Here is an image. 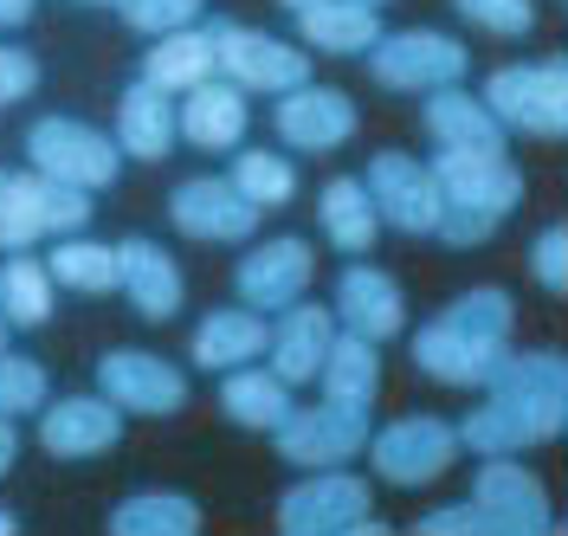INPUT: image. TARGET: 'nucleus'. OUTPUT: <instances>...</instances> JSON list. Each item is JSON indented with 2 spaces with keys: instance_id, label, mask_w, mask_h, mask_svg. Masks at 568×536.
Segmentation results:
<instances>
[{
  "instance_id": "42",
  "label": "nucleus",
  "mask_w": 568,
  "mask_h": 536,
  "mask_svg": "<svg viewBox=\"0 0 568 536\" xmlns=\"http://www.w3.org/2000/svg\"><path fill=\"white\" fill-rule=\"evenodd\" d=\"M13 459H20V433H13V421H0V478L13 472Z\"/></svg>"
},
{
  "instance_id": "16",
  "label": "nucleus",
  "mask_w": 568,
  "mask_h": 536,
  "mask_svg": "<svg viewBox=\"0 0 568 536\" xmlns=\"http://www.w3.org/2000/svg\"><path fill=\"white\" fill-rule=\"evenodd\" d=\"M317 279V252L304 240H265L240 259V304L246 311H284Z\"/></svg>"
},
{
  "instance_id": "21",
  "label": "nucleus",
  "mask_w": 568,
  "mask_h": 536,
  "mask_svg": "<svg viewBox=\"0 0 568 536\" xmlns=\"http://www.w3.org/2000/svg\"><path fill=\"white\" fill-rule=\"evenodd\" d=\"M187 104H175V136L194 149H240L246 136V91L226 78H201L194 91H181Z\"/></svg>"
},
{
  "instance_id": "8",
  "label": "nucleus",
  "mask_w": 568,
  "mask_h": 536,
  "mask_svg": "<svg viewBox=\"0 0 568 536\" xmlns=\"http://www.w3.org/2000/svg\"><path fill=\"white\" fill-rule=\"evenodd\" d=\"M362 453L375 459V478H388V485H400V492H414V485H433L446 465L459 459V427H446L439 414H400L394 427L368 433Z\"/></svg>"
},
{
  "instance_id": "26",
  "label": "nucleus",
  "mask_w": 568,
  "mask_h": 536,
  "mask_svg": "<svg viewBox=\"0 0 568 536\" xmlns=\"http://www.w3.org/2000/svg\"><path fill=\"white\" fill-rule=\"evenodd\" d=\"M220 414L246 433H272L291 414V388H284L272 368H246L240 362V368L220 375Z\"/></svg>"
},
{
  "instance_id": "1",
  "label": "nucleus",
  "mask_w": 568,
  "mask_h": 536,
  "mask_svg": "<svg viewBox=\"0 0 568 536\" xmlns=\"http://www.w3.org/2000/svg\"><path fill=\"white\" fill-rule=\"evenodd\" d=\"M485 388H491V401L478 414H465V427H459V446H471V453H524V446H542V439H556L568 427V356L562 350L504 356Z\"/></svg>"
},
{
  "instance_id": "13",
  "label": "nucleus",
  "mask_w": 568,
  "mask_h": 536,
  "mask_svg": "<svg viewBox=\"0 0 568 536\" xmlns=\"http://www.w3.org/2000/svg\"><path fill=\"white\" fill-rule=\"evenodd\" d=\"M98 394L116 401L123 414L162 421V414H175L181 401H187V375H181L175 362L149 356V350H110V356L98 362Z\"/></svg>"
},
{
  "instance_id": "5",
  "label": "nucleus",
  "mask_w": 568,
  "mask_h": 536,
  "mask_svg": "<svg viewBox=\"0 0 568 536\" xmlns=\"http://www.w3.org/2000/svg\"><path fill=\"white\" fill-rule=\"evenodd\" d=\"M485 110L517 136H568V59L549 65H504L485 78Z\"/></svg>"
},
{
  "instance_id": "23",
  "label": "nucleus",
  "mask_w": 568,
  "mask_h": 536,
  "mask_svg": "<svg viewBox=\"0 0 568 536\" xmlns=\"http://www.w3.org/2000/svg\"><path fill=\"white\" fill-rule=\"evenodd\" d=\"M297 39L311 52H336V59H355L382 39V13L368 0H311L297 7Z\"/></svg>"
},
{
  "instance_id": "41",
  "label": "nucleus",
  "mask_w": 568,
  "mask_h": 536,
  "mask_svg": "<svg viewBox=\"0 0 568 536\" xmlns=\"http://www.w3.org/2000/svg\"><path fill=\"white\" fill-rule=\"evenodd\" d=\"M33 84H39L33 52H20V45H0V104H20Z\"/></svg>"
},
{
  "instance_id": "6",
  "label": "nucleus",
  "mask_w": 568,
  "mask_h": 536,
  "mask_svg": "<svg viewBox=\"0 0 568 536\" xmlns=\"http://www.w3.org/2000/svg\"><path fill=\"white\" fill-rule=\"evenodd\" d=\"M27 155H33V169L45 181H65V188H84V194L110 188L116 169H123L116 136L78 123V117H39L33 130H27Z\"/></svg>"
},
{
  "instance_id": "7",
  "label": "nucleus",
  "mask_w": 568,
  "mask_h": 536,
  "mask_svg": "<svg viewBox=\"0 0 568 536\" xmlns=\"http://www.w3.org/2000/svg\"><path fill=\"white\" fill-rule=\"evenodd\" d=\"M362 59H368L375 84H388V91H439V84H459L471 72V52L453 33H433V27L382 33Z\"/></svg>"
},
{
  "instance_id": "17",
  "label": "nucleus",
  "mask_w": 568,
  "mask_h": 536,
  "mask_svg": "<svg viewBox=\"0 0 568 536\" xmlns=\"http://www.w3.org/2000/svg\"><path fill=\"white\" fill-rule=\"evenodd\" d=\"M272 123H278V136L291 149L323 155V149L349 143L362 117H355V98H343V91H329V84H297V91H284L278 98Z\"/></svg>"
},
{
  "instance_id": "46",
  "label": "nucleus",
  "mask_w": 568,
  "mask_h": 536,
  "mask_svg": "<svg viewBox=\"0 0 568 536\" xmlns=\"http://www.w3.org/2000/svg\"><path fill=\"white\" fill-rule=\"evenodd\" d=\"M284 7H291V13H297V7H311V0H284Z\"/></svg>"
},
{
  "instance_id": "3",
  "label": "nucleus",
  "mask_w": 568,
  "mask_h": 536,
  "mask_svg": "<svg viewBox=\"0 0 568 536\" xmlns=\"http://www.w3.org/2000/svg\"><path fill=\"white\" fill-rule=\"evenodd\" d=\"M426 169H433V188H439V226H433V240H446V246H485L497 226L524 208V175H517L510 155L439 149Z\"/></svg>"
},
{
  "instance_id": "33",
  "label": "nucleus",
  "mask_w": 568,
  "mask_h": 536,
  "mask_svg": "<svg viewBox=\"0 0 568 536\" xmlns=\"http://www.w3.org/2000/svg\"><path fill=\"white\" fill-rule=\"evenodd\" d=\"M39 188L45 175H20V169H0V246L27 252L33 240H45V214H39Z\"/></svg>"
},
{
  "instance_id": "30",
  "label": "nucleus",
  "mask_w": 568,
  "mask_h": 536,
  "mask_svg": "<svg viewBox=\"0 0 568 536\" xmlns=\"http://www.w3.org/2000/svg\"><path fill=\"white\" fill-rule=\"evenodd\" d=\"M201 504L187 492H136L110 510V536H194Z\"/></svg>"
},
{
  "instance_id": "43",
  "label": "nucleus",
  "mask_w": 568,
  "mask_h": 536,
  "mask_svg": "<svg viewBox=\"0 0 568 536\" xmlns=\"http://www.w3.org/2000/svg\"><path fill=\"white\" fill-rule=\"evenodd\" d=\"M33 20V0H0V27H27Z\"/></svg>"
},
{
  "instance_id": "38",
  "label": "nucleus",
  "mask_w": 568,
  "mask_h": 536,
  "mask_svg": "<svg viewBox=\"0 0 568 536\" xmlns=\"http://www.w3.org/2000/svg\"><path fill=\"white\" fill-rule=\"evenodd\" d=\"M39 214H45V233H59V240H65V233H84L91 194H84V188H65V181H45V188H39Z\"/></svg>"
},
{
  "instance_id": "15",
  "label": "nucleus",
  "mask_w": 568,
  "mask_h": 536,
  "mask_svg": "<svg viewBox=\"0 0 568 536\" xmlns=\"http://www.w3.org/2000/svg\"><path fill=\"white\" fill-rule=\"evenodd\" d=\"M123 439V407L104 394H65V401H45L39 414V446L52 459H98Z\"/></svg>"
},
{
  "instance_id": "2",
  "label": "nucleus",
  "mask_w": 568,
  "mask_h": 536,
  "mask_svg": "<svg viewBox=\"0 0 568 536\" xmlns=\"http://www.w3.org/2000/svg\"><path fill=\"white\" fill-rule=\"evenodd\" d=\"M510 323H517L510 291L471 285L426 330H414V362H420V375L446 382V388H485L497 362L510 356Z\"/></svg>"
},
{
  "instance_id": "12",
  "label": "nucleus",
  "mask_w": 568,
  "mask_h": 536,
  "mask_svg": "<svg viewBox=\"0 0 568 536\" xmlns=\"http://www.w3.org/2000/svg\"><path fill=\"white\" fill-rule=\"evenodd\" d=\"M362 188H368V201H375L382 226H394V233L426 240V233L439 226V188H433V169L414 162V155H400V149L375 155L368 175H362Z\"/></svg>"
},
{
  "instance_id": "39",
  "label": "nucleus",
  "mask_w": 568,
  "mask_h": 536,
  "mask_svg": "<svg viewBox=\"0 0 568 536\" xmlns=\"http://www.w3.org/2000/svg\"><path fill=\"white\" fill-rule=\"evenodd\" d=\"M530 272H536V285H542V291H556V297L568 291V226H562V220H549V226L536 233Z\"/></svg>"
},
{
  "instance_id": "10",
  "label": "nucleus",
  "mask_w": 568,
  "mask_h": 536,
  "mask_svg": "<svg viewBox=\"0 0 568 536\" xmlns=\"http://www.w3.org/2000/svg\"><path fill=\"white\" fill-rule=\"evenodd\" d=\"M368 407H343V401H323V407H291L272 439H278V459L284 465H349L362 446H368Z\"/></svg>"
},
{
  "instance_id": "18",
  "label": "nucleus",
  "mask_w": 568,
  "mask_h": 536,
  "mask_svg": "<svg viewBox=\"0 0 568 536\" xmlns=\"http://www.w3.org/2000/svg\"><path fill=\"white\" fill-rule=\"evenodd\" d=\"M329 343H336V311H323V304H284L278 330H272V343H265V356H272V375H278L284 388H304V382H317L323 356H329Z\"/></svg>"
},
{
  "instance_id": "48",
  "label": "nucleus",
  "mask_w": 568,
  "mask_h": 536,
  "mask_svg": "<svg viewBox=\"0 0 568 536\" xmlns=\"http://www.w3.org/2000/svg\"><path fill=\"white\" fill-rule=\"evenodd\" d=\"M0 336H7V323H0Z\"/></svg>"
},
{
  "instance_id": "4",
  "label": "nucleus",
  "mask_w": 568,
  "mask_h": 536,
  "mask_svg": "<svg viewBox=\"0 0 568 536\" xmlns=\"http://www.w3.org/2000/svg\"><path fill=\"white\" fill-rule=\"evenodd\" d=\"M368 510H375L368 485L336 472V465H323V472H311L304 485H291L278 498V530L284 536H382V524Z\"/></svg>"
},
{
  "instance_id": "29",
  "label": "nucleus",
  "mask_w": 568,
  "mask_h": 536,
  "mask_svg": "<svg viewBox=\"0 0 568 536\" xmlns=\"http://www.w3.org/2000/svg\"><path fill=\"white\" fill-rule=\"evenodd\" d=\"M317 220H323V240L329 246H343V252H375V233H382V214H375V201H368V188L355 175L343 181H323V194H317Z\"/></svg>"
},
{
  "instance_id": "9",
  "label": "nucleus",
  "mask_w": 568,
  "mask_h": 536,
  "mask_svg": "<svg viewBox=\"0 0 568 536\" xmlns=\"http://www.w3.org/2000/svg\"><path fill=\"white\" fill-rule=\"evenodd\" d=\"M471 504L485 510V530L491 536H556L562 530V517L549 510V492L536 485V472L530 465H510V453H485Z\"/></svg>"
},
{
  "instance_id": "36",
  "label": "nucleus",
  "mask_w": 568,
  "mask_h": 536,
  "mask_svg": "<svg viewBox=\"0 0 568 536\" xmlns=\"http://www.w3.org/2000/svg\"><path fill=\"white\" fill-rule=\"evenodd\" d=\"M201 7H207V0H116V13L130 20V33H155V39L194 27Z\"/></svg>"
},
{
  "instance_id": "35",
  "label": "nucleus",
  "mask_w": 568,
  "mask_h": 536,
  "mask_svg": "<svg viewBox=\"0 0 568 536\" xmlns=\"http://www.w3.org/2000/svg\"><path fill=\"white\" fill-rule=\"evenodd\" d=\"M45 368L33 356H7L0 350V421H13V414H39L45 407Z\"/></svg>"
},
{
  "instance_id": "24",
  "label": "nucleus",
  "mask_w": 568,
  "mask_h": 536,
  "mask_svg": "<svg viewBox=\"0 0 568 536\" xmlns=\"http://www.w3.org/2000/svg\"><path fill=\"white\" fill-rule=\"evenodd\" d=\"M265 343H272V330H265L258 311H207V317L194 323V368L226 375L240 362H258Z\"/></svg>"
},
{
  "instance_id": "34",
  "label": "nucleus",
  "mask_w": 568,
  "mask_h": 536,
  "mask_svg": "<svg viewBox=\"0 0 568 536\" xmlns=\"http://www.w3.org/2000/svg\"><path fill=\"white\" fill-rule=\"evenodd\" d=\"M226 181L246 194L258 214H265V208H284V201L297 194V169H291L284 155H272V149H240V162H233Z\"/></svg>"
},
{
  "instance_id": "22",
  "label": "nucleus",
  "mask_w": 568,
  "mask_h": 536,
  "mask_svg": "<svg viewBox=\"0 0 568 536\" xmlns=\"http://www.w3.org/2000/svg\"><path fill=\"white\" fill-rule=\"evenodd\" d=\"M420 123H426V136H433L439 149H485V155H504V123L485 110V98H471V91H459V84L426 91Z\"/></svg>"
},
{
  "instance_id": "25",
  "label": "nucleus",
  "mask_w": 568,
  "mask_h": 536,
  "mask_svg": "<svg viewBox=\"0 0 568 536\" xmlns=\"http://www.w3.org/2000/svg\"><path fill=\"white\" fill-rule=\"evenodd\" d=\"M116 149L136 155V162H162L175 149V104L169 91L155 84H130L123 104H116Z\"/></svg>"
},
{
  "instance_id": "45",
  "label": "nucleus",
  "mask_w": 568,
  "mask_h": 536,
  "mask_svg": "<svg viewBox=\"0 0 568 536\" xmlns=\"http://www.w3.org/2000/svg\"><path fill=\"white\" fill-rule=\"evenodd\" d=\"M78 7H116V0H78Z\"/></svg>"
},
{
  "instance_id": "47",
  "label": "nucleus",
  "mask_w": 568,
  "mask_h": 536,
  "mask_svg": "<svg viewBox=\"0 0 568 536\" xmlns=\"http://www.w3.org/2000/svg\"><path fill=\"white\" fill-rule=\"evenodd\" d=\"M368 7H382V0H368Z\"/></svg>"
},
{
  "instance_id": "19",
  "label": "nucleus",
  "mask_w": 568,
  "mask_h": 536,
  "mask_svg": "<svg viewBox=\"0 0 568 536\" xmlns=\"http://www.w3.org/2000/svg\"><path fill=\"white\" fill-rule=\"evenodd\" d=\"M349 336H368V343H388L394 330L407 323V297L394 285L388 272H375V265H349L343 279H336V304H329Z\"/></svg>"
},
{
  "instance_id": "32",
  "label": "nucleus",
  "mask_w": 568,
  "mask_h": 536,
  "mask_svg": "<svg viewBox=\"0 0 568 536\" xmlns=\"http://www.w3.org/2000/svg\"><path fill=\"white\" fill-rule=\"evenodd\" d=\"M45 272H52V285H71V291L104 297V291H116V246H98V240L65 233V240L52 246V259H45Z\"/></svg>"
},
{
  "instance_id": "27",
  "label": "nucleus",
  "mask_w": 568,
  "mask_h": 536,
  "mask_svg": "<svg viewBox=\"0 0 568 536\" xmlns=\"http://www.w3.org/2000/svg\"><path fill=\"white\" fill-rule=\"evenodd\" d=\"M201 78H213V27H181V33H162L155 39V52L142 59V84H155V91H194Z\"/></svg>"
},
{
  "instance_id": "44",
  "label": "nucleus",
  "mask_w": 568,
  "mask_h": 536,
  "mask_svg": "<svg viewBox=\"0 0 568 536\" xmlns=\"http://www.w3.org/2000/svg\"><path fill=\"white\" fill-rule=\"evenodd\" d=\"M20 530V517H13V510H0V536H13Z\"/></svg>"
},
{
  "instance_id": "11",
  "label": "nucleus",
  "mask_w": 568,
  "mask_h": 536,
  "mask_svg": "<svg viewBox=\"0 0 568 536\" xmlns=\"http://www.w3.org/2000/svg\"><path fill=\"white\" fill-rule=\"evenodd\" d=\"M213 72H226V84H240V91H272V98H284V91L311 84V52H291L272 33L213 20Z\"/></svg>"
},
{
  "instance_id": "40",
  "label": "nucleus",
  "mask_w": 568,
  "mask_h": 536,
  "mask_svg": "<svg viewBox=\"0 0 568 536\" xmlns=\"http://www.w3.org/2000/svg\"><path fill=\"white\" fill-rule=\"evenodd\" d=\"M414 530H420V536H491V530H485V510H478V504H446V510H426Z\"/></svg>"
},
{
  "instance_id": "28",
  "label": "nucleus",
  "mask_w": 568,
  "mask_h": 536,
  "mask_svg": "<svg viewBox=\"0 0 568 536\" xmlns=\"http://www.w3.org/2000/svg\"><path fill=\"white\" fill-rule=\"evenodd\" d=\"M317 382H323V401L375 407V394H382V356H375V343H368V336H349V330H336V343H329V356H323Z\"/></svg>"
},
{
  "instance_id": "14",
  "label": "nucleus",
  "mask_w": 568,
  "mask_h": 536,
  "mask_svg": "<svg viewBox=\"0 0 568 536\" xmlns=\"http://www.w3.org/2000/svg\"><path fill=\"white\" fill-rule=\"evenodd\" d=\"M169 220H175L187 240L240 246V240H252V226H258V208L226 175H194L169 194Z\"/></svg>"
},
{
  "instance_id": "20",
  "label": "nucleus",
  "mask_w": 568,
  "mask_h": 536,
  "mask_svg": "<svg viewBox=\"0 0 568 536\" xmlns=\"http://www.w3.org/2000/svg\"><path fill=\"white\" fill-rule=\"evenodd\" d=\"M116 291L136 304V317L169 323L181 311V265L155 240H123L116 246Z\"/></svg>"
},
{
  "instance_id": "31",
  "label": "nucleus",
  "mask_w": 568,
  "mask_h": 536,
  "mask_svg": "<svg viewBox=\"0 0 568 536\" xmlns=\"http://www.w3.org/2000/svg\"><path fill=\"white\" fill-rule=\"evenodd\" d=\"M52 317V272L39 259H7L0 265V323L7 330H39Z\"/></svg>"
},
{
  "instance_id": "37",
  "label": "nucleus",
  "mask_w": 568,
  "mask_h": 536,
  "mask_svg": "<svg viewBox=\"0 0 568 536\" xmlns=\"http://www.w3.org/2000/svg\"><path fill=\"white\" fill-rule=\"evenodd\" d=\"M453 7L497 39H524L536 27V0H453Z\"/></svg>"
}]
</instances>
